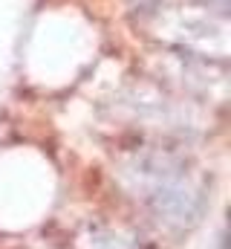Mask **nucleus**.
Instances as JSON below:
<instances>
[{"instance_id":"1","label":"nucleus","mask_w":231,"mask_h":249,"mask_svg":"<svg viewBox=\"0 0 231 249\" xmlns=\"http://www.w3.org/2000/svg\"><path fill=\"white\" fill-rule=\"evenodd\" d=\"M136 197L168 229H191L208 203V180L191 162L171 151L136 154L124 168Z\"/></svg>"}]
</instances>
